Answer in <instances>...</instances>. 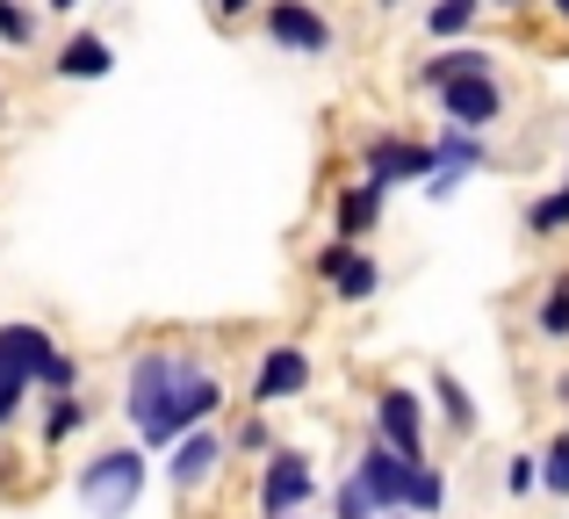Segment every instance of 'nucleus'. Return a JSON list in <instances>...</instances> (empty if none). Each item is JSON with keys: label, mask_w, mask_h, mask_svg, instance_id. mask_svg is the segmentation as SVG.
<instances>
[{"label": "nucleus", "mask_w": 569, "mask_h": 519, "mask_svg": "<svg viewBox=\"0 0 569 519\" xmlns=\"http://www.w3.org/2000/svg\"><path fill=\"white\" fill-rule=\"evenodd\" d=\"M194 353H173V347H144L130 361V382H123V419L138 426L144 448H181V390L194 376Z\"/></svg>", "instance_id": "nucleus-1"}, {"label": "nucleus", "mask_w": 569, "mask_h": 519, "mask_svg": "<svg viewBox=\"0 0 569 519\" xmlns=\"http://www.w3.org/2000/svg\"><path fill=\"white\" fill-rule=\"evenodd\" d=\"M80 506L94 519H130L144 498V448H101L94 462H80Z\"/></svg>", "instance_id": "nucleus-2"}, {"label": "nucleus", "mask_w": 569, "mask_h": 519, "mask_svg": "<svg viewBox=\"0 0 569 519\" xmlns=\"http://www.w3.org/2000/svg\"><path fill=\"white\" fill-rule=\"evenodd\" d=\"M440 173V159H432V144L403 138V130H376V138L361 144V181L368 188H411V181H432Z\"/></svg>", "instance_id": "nucleus-3"}, {"label": "nucleus", "mask_w": 569, "mask_h": 519, "mask_svg": "<svg viewBox=\"0 0 569 519\" xmlns=\"http://www.w3.org/2000/svg\"><path fill=\"white\" fill-rule=\"evenodd\" d=\"M318 498V469H310L303 448H274L260 469V519H296Z\"/></svg>", "instance_id": "nucleus-4"}, {"label": "nucleus", "mask_w": 569, "mask_h": 519, "mask_svg": "<svg viewBox=\"0 0 569 519\" xmlns=\"http://www.w3.org/2000/svg\"><path fill=\"white\" fill-rule=\"evenodd\" d=\"M260 29H267V43H274V51H289V58H325L339 43V29L325 22L310 0H267Z\"/></svg>", "instance_id": "nucleus-5"}, {"label": "nucleus", "mask_w": 569, "mask_h": 519, "mask_svg": "<svg viewBox=\"0 0 569 519\" xmlns=\"http://www.w3.org/2000/svg\"><path fill=\"white\" fill-rule=\"evenodd\" d=\"M411 477H418V462H403V455H397V448H382V440H368L361 462H353V483L368 491V506H376L382 519L411 506Z\"/></svg>", "instance_id": "nucleus-6"}, {"label": "nucleus", "mask_w": 569, "mask_h": 519, "mask_svg": "<svg viewBox=\"0 0 569 519\" xmlns=\"http://www.w3.org/2000/svg\"><path fill=\"white\" fill-rule=\"evenodd\" d=\"M376 440L397 448L403 462H426V405H418V390H403V382L376 390Z\"/></svg>", "instance_id": "nucleus-7"}, {"label": "nucleus", "mask_w": 569, "mask_h": 519, "mask_svg": "<svg viewBox=\"0 0 569 519\" xmlns=\"http://www.w3.org/2000/svg\"><path fill=\"white\" fill-rule=\"evenodd\" d=\"M310 275L325 281V289L339 296V303H368V296L382 289V267L361 253V246H339V239H325L318 246V260H310Z\"/></svg>", "instance_id": "nucleus-8"}, {"label": "nucleus", "mask_w": 569, "mask_h": 519, "mask_svg": "<svg viewBox=\"0 0 569 519\" xmlns=\"http://www.w3.org/2000/svg\"><path fill=\"white\" fill-rule=\"evenodd\" d=\"M498 116H505L498 72H490V80H455V87H440V123H447V130H469V138H483Z\"/></svg>", "instance_id": "nucleus-9"}, {"label": "nucleus", "mask_w": 569, "mask_h": 519, "mask_svg": "<svg viewBox=\"0 0 569 519\" xmlns=\"http://www.w3.org/2000/svg\"><path fill=\"white\" fill-rule=\"evenodd\" d=\"M310 390V353L303 347H267L260 368H252V411L267 405H289V397Z\"/></svg>", "instance_id": "nucleus-10"}, {"label": "nucleus", "mask_w": 569, "mask_h": 519, "mask_svg": "<svg viewBox=\"0 0 569 519\" xmlns=\"http://www.w3.org/2000/svg\"><path fill=\"white\" fill-rule=\"evenodd\" d=\"M432 159H440V173L426 181V196L432 202H447L461 181H469L476 167H490V152H483V138H469V130H447L440 123V138H432Z\"/></svg>", "instance_id": "nucleus-11"}, {"label": "nucleus", "mask_w": 569, "mask_h": 519, "mask_svg": "<svg viewBox=\"0 0 569 519\" xmlns=\"http://www.w3.org/2000/svg\"><path fill=\"white\" fill-rule=\"evenodd\" d=\"M223 455H231V440H223L217 426H202V433H188L181 448H173V462H167L173 491H181V498H188V491H202V483H209V477L223 469Z\"/></svg>", "instance_id": "nucleus-12"}, {"label": "nucleus", "mask_w": 569, "mask_h": 519, "mask_svg": "<svg viewBox=\"0 0 569 519\" xmlns=\"http://www.w3.org/2000/svg\"><path fill=\"white\" fill-rule=\"evenodd\" d=\"M0 353H8V361L22 368L29 382H37V390H43V376H51V368L66 361V347H58V339L43 332V325H0Z\"/></svg>", "instance_id": "nucleus-13"}, {"label": "nucleus", "mask_w": 569, "mask_h": 519, "mask_svg": "<svg viewBox=\"0 0 569 519\" xmlns=\"http://www.w3.org/2000/svg\"><path fill=\"white\" fill-rule=\"evenodd\" d=\"M58 80H109L116 72V43L101 37V29H80V37H66V51L51 58Z\"/></svg>", "instance_id": "nucleus-14"}, {"label": "nucleus", "mask_w": 569, "mask_h": 519, "mask_svg": "<svg viewBox=\"0 0 569 519\" xmlns=\"http://www.w3.org/2000/svg\"><path fill=\"white\" fill-rule=\"evenodd\" d=\"M432 411L447 419V433H455V440H476V433H483V411H476L469 382H461L455 368H432Z\"/></svg>", "instance_id": "nucleus-15"}, {"label": "nucleus", "mask_w": 569, "mask_h": 519, "mask_svg": "<svg viewBox=\"0 0 569 519\" xmlns=\"http://www.w3.org/2000/svg\"><path fill=\"white\" fill-rule=\"evenodd\" d=\"M455 80H490V51H483V43H447L440 58L418 66V87H432V94L455 87Z\"/></svg>", "instance_id": "nucleus-16"}, {"label": "nucleus", "mask_w": 569, "mask_h": 519, "mask_svg": "<svg viewBox=\"0 0 569 519\" xmlns=\"http://www.w3.org/2000/svg\"><path fill=\"white\" fill-rule=\"evenodd\" d=\"M376 217H382V188H368V181L339 188V202H332V231H339V246H361L368 231H376Z\"/></svg>", "instance_id": "nucleus-17"}, {"label": "nucleus", "mask_w": 569, "mask_h": 519, "mask_svg": "<svg viewBox=\"0 0 569 519\" xmlns=\"http://www.w3.org/2000/svg\"><path fill=\"white\" fill-rule=\"evenodd\" d=\"M217 405H223V376H217V368H194L188 390H181V440L202 433V426L217 419Z\"/></svg>", "instance_id": "nucleus-18"}, {"label": "nucleus", "mask_w": 569, "mask_h": 519, "mask_svg": "<svg viewBox=\"0 0 569 519\" xmlns=\"http://www.w3.org/2000/svg\"><path fill=\"white\" fill-rule=\"evenodd\" d=\"M562 231H569V173L548 188V196L527 202V239H562Z\"/></svg>", "instance_id": "nucleus-19"}, {"label": "nucleus", "mask_w": 569, "mask_h": 519, "mask_svg": "<svg viewBox=\"0 0 569 519\" xmlns=\"http://www.w3.org/2000/svg\"><path fill=\"white\" fill-rule=\"evenodd\" d=\"M533 332H541L548 347H569V275H556L541 289V303H533Z\"/></svg>", "instance_id": "nucleus-20"}, {"label": "nucleus", "mask_w": 569, "mask_h": 519, "mask_svg": "<svg viewBox=\"0 0 569 519\" xmlns=\"http://www.w3.org/2000/svg\"><path fill=\"white\" fill-rule=\"evenodd\" d=\"M87 419H94V405H87V397H51V411H43V448H66Z\"/></svg>", "instance_id": "nucleus-21"}, {"label": "nucleus", "mask_w": 569, "mask_h": 519, "mask_svg": "<svg viewBox=\"0 0 569 519\" xmlns=\"http://www.w3.org/2000/svg\"><path fill=\"white\" fill-rule=\"evenodd\" d=\"M476 8H483V0H432V8H426V29H432L440 43H455L461 29L476 22Z\"/></svg>", "instance_id": "nucleus-22"}, {"label": "nucleus", "mask_w": 569, "mask_h": 519, "mask_svg": "<svg viewBox=\"0 0 569 519\" xmlns=\"http://www.w3.org/2000/svg\"><path fill=\"white\" fill-rule=\"evenodd\" d=\"M29 390H37V382L22 376V368L8 361V353H0V433H8L14 419H22V405H29Z\"/></svg>", "instance_id": "nucleus-23"}, {"label": "nucleus", "mask_w": 569, "mask_h": 519, "mask_svg": "<svg viewBox=\"0 0 569 519\" xmlns=\"http://www.w3.org/2000/svg\"><path fill=\"white\" fill-rule=\"evenodd\" d=\"M541 491L548 498H569V426L541 448Z\"/></svg>", "instance_id": "nucleus-24"}, {"label": "nucleus", "mask_w": 569, "mask_h": 519, "mask_svg": "<svg viewBox=\"0 0 569 519\" xmlns=\"http://www.w3.org/2000/svg\"><path fill=\"white\" fill-rule=\"evenodd\" d=\"M440 506H447V477H440L432 462H418V477H411V506H403V512H440Z\"/></svg>", "instance_id": "nucleus-25"}, {"label": "nucleus", "mask_w": 569, "mask_h": 519, "mask_svg": "<svg viewBox=\"0 0 569 519\" xmlns=\"http://www.w3.org/2000/svg\"><path fill=\"white\" fill-rule=\"evenodd\" d=\"M0 43H14V51L37 43V14H29L22 0H0Z\"/></svg>", "instance_id": "nucleus-26"}, {"label": "nucleus", "mask_w": 569, "mask_h": 519, "mask_svg": "<svg viewBox=\"0 0 569 519\" xmlns=\"http://www.w3.org/2000/svg\"><path fill=\"white\" fill-rule=\"evenodd\" d=\"M505 491H512V498L541 491V455H512V462H505Z\"/></svg>", "instance_id": "nucleus-27"}, {"label": "nucleus", "mask_w": 569, "mask_h": 519, "mask_svg": "<svg viewBox=\"0 0 569 519\" xmlns=\"http://www.w3.org/2000/svg\"><path fill=\"white\" fill-rule=\"evenodd\" d=\"M332 519H382L376 506H368V491H361V483H339V491H332Z\"/></svg>", "instance_id": "nucleus-28"}, {"label": "nucleus", "mask_w": 569, "mask_h": 519, "mask_svg": "<svg viewBox=\"0 0 569 519\" xmlns=\"http://www.w3.org/2000/svg\"><path fill=\"white\" fill-rule=\"evenodd\" d=\"M231 448H238V455H260V462L274 455V433H267V419H260V411H252V419L231 433Z\"/></svg>", "instance_id": "nucleus-29"}, {"label": "nucleus", "mask_w": 569, "mask_h": 519, "mask_svg": "<svg viewBox=\"0 0 569 519\" xmlns=\"http://www.w3.org/2000/svg\"><path fill=\"white\" fill-rule=\"evenodd\" d=\"M209 8H217V14H223V22H238V14H246V8H252V0H209Z\"/></svg>", "instance_id": "nucleus-30"}, {"label": "nucleus", "mask_w": 569, "mask_h": 519, "mask_svg": "<svg viewBox=\"0 0 569 519\" xmlns=\"http://www.w3.org/2000/svg\"><path fill=\"white\" fill-rule=\"evenodd\" d=\"M483 8H505V14H519V8H533V0H483Z\"/></svg>", "instance_id": "nucleus-31"}, {"label": "nucleus", "mask_w": 569, "mask_h": 519, "mask_svg": "<svg viewBox=\"0 0 569 519\" xmlns=\"http://www.w3.org/2000/svg\"><path fill=\"white\" fill-rule=\"evenodd\" d=\"M556 405L569 411V368H562V376H556Z\"/></svg>", "instance_id": "nucleus-32"}, {"label": "nucleus", "mask_w": 569, "mask_h": 519, "mask_svg": "<svg viewBox=\"0 0 569 519\" xmlns=\"http://www.w3.org/2000/svg\"><path fill=\"white\" fill-rule=\"evenodd\" d=\"M548 14H556V22H569V0H548Z\"/></svg>", "instance_id": "nucleus-33"}, {"label": "nucleus", "mask_w": 569, "mask_h": 519, "mask_svg": "<svg viewBox=\"0 0 569 519\" xmlns=\"http://www.w3.org/2000/svg\"><path fill=\"white\" fill-rule=\"evenodd\" d=\"M43 8H58V14H72V8H80V0H43Z\"/></svg>", "instance_id": "nucleus-34"}, {"label": "nucleus", "mask_w": 569, "mask_h": 519, "mask_svg": "<svg viewBox=\"0 0 569 519\" xmlns=\"http://www.w3.org/2000/svg\"><path fill=\"white\" fill-rule=\"evenodd\" d=\"M376 8H397V0H376Z\"/></svg>", "instance_id": "nucleus-35"}, {"label": "nucleus", "mask_w": 569, "mask_h": 519, "mask_svg": "<svg viewBox=\"0 0 569 519\" xmlns=\"http://www.w3.org/2000/svg\"><path fill=\"white\" fill-rule=\"evenodd\" d=\"M389 519H411V512H389Z\"/></svg>", "instance_id": "nucleus-36"}]
</instances>
